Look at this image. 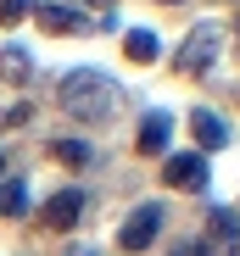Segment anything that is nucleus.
<instances>
[{"label":"nucleus","mask_w":240,"mask_h":256,"mask_svg":"<svg viewBox=\"0 0 240 256\" xmlns=\"http://www.w3.org/2000/svg\"><path fill=\"white\" fill-rule=\"evenodd\" d=\"M56 95H62V106L78 122H112L117 112H123V84H117L112 72H101V67H73Z\"/></svg>","instance_id":"obj_1"},{"label":"nucleus","mask_w":240,"mask_h":256,"mask_svg":"<svg viewBox=\"0 0 240 256\" xmlns=\"http://www.w3.org/2000/svg\"><path fill=\"white\" fill-rule=\"evenodd\" d=\"M218 50H223V28H218V22H201V28L184 39L179 67H184V72H207V67L218 62Z\"/></svg>","instance_id":"obj_2"},{"label":"nucleus","mask_w":240,"mask_h":256,"mask_svg":"<svg viewBox=\"0 0 240 256\" xmlns=\"http://www.w3.org/2000/svg\"><path fill=\"white\" fill-rule=\"evenodd\" d=\"M156 228H162V206H156V200H145V206H134L129 218H123L117 240H123V250H151Z\"/></svg>","instance_id":"obj_3"},{"label":"nucleus","mask_w":240,"mask_h":256,"mask_svg":"<svg viewBox=\"0 0 240 256\" xmlns=\"http://www.w3.org/2000/svg\"><path fill=\"white\" fill-rule=\"evenodd\" d=\"M162 178H168V190H207V156L201 150H184V156H168L162 162Z\"/></svg>","instance_id":"obj_4"},{"label":"nucleus","mask_w":240,"mask_h":256,"mask_svg":"<svg viewBox=\"0 0 240 256\" xmlns=\"http://www.w3.org/2000/svg\"><path fill=\"white\" fill-rule=\"evenodd\" d=\"M190 134H195L201 150H218V145H229V122H223L218 112H207V106H195V112H190Z\"/></svg>","instance_id":"obj_5"},{"label":"nucleus","mask_w":240,"mask_h":256,"mask_svg":"<svg viewBox=\"0 0 240 256\" xmlns=\"http://www.w3.org/2000/svg\"><path fill=\"white\" fill-rule=\"evenodd\" d=\"M78 212H84V190H62V195L45 206V228H51V234L73 228V223H78Z\"/></svg>","instance_id":"obj_6"},{"label":"nucleus","mask_w":240,"mask_h":256,"mask_svg":"<svg viewBox=\"0 0 240 256\" xmlns=\"http://www.w3.org/2000/svg\"><path fill=\"white\" fill-rule=\"evenodd\" d=\"M168 140H173V117H168V112H151V117L140 122V150H145V156H162Z\"/></svg>","instance_id":"obj_7"},{"label":"nucleus","mask_w":240,"mask_h":256,"mask_svg":"<svg viewBox=\"0 0 240 256\" xmlns=\"http://www.w3.org/2000/svg\"><path fill=\"white\" fill-rule=\"evenodd\" d=\"M34 17H39L45 34H78V28H84V17L67 12V6H34Z\"/></svg>","instance_id":"obj_8"},{"label":"nucleus","mask_w":240,"mask_h":256,"mask_svg":"<svg viewBox=\"0 0 240 256\" xmlns=\"http://www.w3.org/2000/svg\"><path fill=\"white\" fill-rule=\"evenodd\" d=\"M28 206H34V195H28L23 178H6V184H0V218H28Z\"/></svg>","instance_id":"obj_9"},{"label":"nucleus","mask_w":240,"mask_h":256,"mask_svg":"<svg viewBox=\"0 0 240 256\" xmlns=\"http://www.w3.org/2000/svg\"><path fill=\"white\" fill-rule=\"evenodd\" d=\"M123 50H129V62H156V56H162V39H156L151 28H129L123 34Z\"/></svg>","instance_id":"obj_10"},{"label":"nucleus","mask_w":240,"mask_h":256,"mask_svg":"<svg viewBox=\"0 0 240 256\" xmlns=\"http://www.w3.org/2000/svg\"><path fill=\"white\" fill-rule=\"evenodd\" d=\"M0 72H6L12 84H23V78L34 72V56H28L23 45H6V50H0Z\"/></svg>","instance_id":"obj_11"},{"label":"nucleus","mask_w":240,"mask_h":256,"mask_svg":"<svg viewBox=\"0 0 240 256\" xmlns=\"http://www.w3.org/2000/svg\"><path fill=\"white\" fill-rule=\"evenodd\" d=\"M234 228H240V223H234V212L218 206V212H212V240H218V250H234Z\"/></svg>","instance_id":"obj_12"},{"label":"nucleus","mask_w":240,"mask_h":256,"mask_svg":"<svg viewBox=\"0 0 240 256\" xmlns=\"http://www.w3.org/2000/svg\"><path fill=\"white\" fill-rule=\"evenodd\" d=\"M34 6L39 0H0V22H23V17H34Z\"/></svg>","instance_id":"obj_13"},{"label":"nucleus","mask_w":240,"mask_h":256,"mask_svg":"<svg viewBox=\"0 0 240 256\" xmlns=\"http://www.w3.org/2000/svg\"><path fill=\"white\" fill-rule=\"evenodd\" d=\"M56 156H62V162H73V167H84V162H90V145H84V140H62V145H56Z\"/></svg>","instance_id":"obj_14"},{"label":"nucleus","mask_w":240,"mask_h":256,"mask_svg":"<svg viewBox=\"0 0 240 256\" xmlns=\"http://www.w3.org/2000/svg\"><path fill=\"white\" fill-rule=\"evenodd\" d=\"M168 256H207L201 245H184V250H168Z\"/></svg>","instance_id":"obj_15"},{"label":"nucleus","mask_w":240,"mask_h":256,"mask_svg":"<svg viewBox=\"0 0 240 256\" xmlns=\"http://www.w3.org/2000/svg\"><path fill=\"white\" fill-rule=\"evenodd\" d=\"M90 6H106V0H90Z\"/></svg>","instance_id":"obj_16"}]
</instances>
